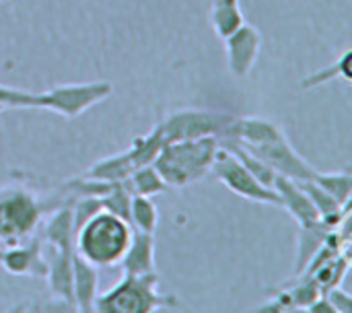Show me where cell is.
Instances as JSON below:
<instances>
[{
  "label": "cell",
  "mask_w": 352,
  "mask_h": 313,
  "mask_svg": "<svg viewBox=\"0 0 352 313\" xmlns=\"http://www.w3.org/2000/svg\"><path fill=\"white\" fill-rule=\"evenodd\" d=\"M217 151V136L163 142L153 165L167 188H186L210 173Z\"/></svg>",
  "instance_id": "obj_1"
},
{
  "label": "cell",
  "mask_w": 352,
  "mask_h": 313,
  "mask_svg": "<svg viewBox=\"0 0 352 313\" xmlns=\"http://www.w3.org/2000/svg\"><path fill=\"white\" fill-rule=\"evenodd\" d=\"M0 111H4V107H2V105H0Z\"/></svg>",
  "instance_id": "obj_28"
},
{
  "label": "cell",
  "mask_w": 352,
  "mask_h": 313,
  "mask_svg": "<svg viewBox=\"0 0 352 313\" xmlns=\"http://www.w3.org/2000/svg\"><path fill=\"white\" fill-rule=\"evenodd\" d=\"M72 254L74 250H58L52 248V256L47 260V283L50 291L56 299L62 303L74 307V297H72Z\"/></svg>",
  "instance_id": "obj_13"
},
{
  "label": "cell",
  "mask_w": 352,
  "mask_h": 313,
  "mask_svg": "<svg viewBox=\"0 0 352 313\" xmlns=\"http://www.w3.org/2000/svg\"><path fill=\"white\" fill-rule=\"evenodd\" d=\"M134 171V165L128 157V153H118V155H111V157H105L101 161H97L95 165H91L85 175L87 177H93V180H101V182H122L126 180L130 173Z\"/></svg>",
  "instance_id": "obj_20"
},
{
  "label": "cell",
  "mask_w": 352,
  "mask_h": 313,
  "mask_svg": "<svg viewBox=\"0 0 352 313\" xmlns=\"http://www.w3.org/2000/svg\"><path fill=\"white\" fill-rule=\"evenodd\" d=\"M210 173H214V177L227 186L233 194L254 200V202H262V204H272V206H283V200L278 196V192L274 188H266L264 184H260L248 169L245 165L227 149L219 142V151L212 163Z\"/></svg>",
  "instance_id": "obj_6"
},
{
  "label": "cell",
  "mask_w": 352,
  "mask_h": 313,
  "mask_svg": "<svg viewBox=\"0 0 352 313\" xmlns=\"http://www.w3.org/2000/svg\"><path fill=\"white\" fill-rule=\"evenodd\" d=\"M351 58L352 52L346 50L334 64H330L328 68L324 70H318L314 74H307L299 85L303 89H316L324 83H330V80H336V78H344V80H352V72H351Z\"/></svg>",
  "instance_id": "obj_24"
},
{
  "label": "cell",
  "mask_w": 352,
  "mask_h": 313,
  "mask_svg": "<svg viewBox=\"0 0 352 313\" xmlns=\"http://www.w3.org/2000/svg\"><path fill=\"white\" fill-rule=\"evenodd\" d=\"M43 239L58 250H74V225H72V206H62L45 223Z\"/></svg>",
  "instance_id": "obj_17"
},
{
  "label": "cell",
  "mask_w": 352,
  "mask_h": 313,
  "mask_svg": "<svg viewBox=\"0 0 352 313\" xmlns=\"http://www.w3.org/2000/svg\"><path fill=\"white\" fill-rule=\"evenodd\" d=\"M334 231L324 223L311 225V227H301L299 231V248H297V258H295V277H301L303 270L309 266L318 250L324 246L328 233Z\"/></svg>",
  "instance_id": "obj_16"
},
{
  "label": "cell",
  "mask_w": 352,
  "mask_h": 313,
  "mask_svg": "<svg viewBox=\"0 0 352 313\" xmlns=\"http://www.w3.org/2000/svg\"><path fill=\"white\" fill-rule=\"evenodd\" d=\"M122 186L130 192V196H155L163 194L167 190V184L155 169V165H144L134 169L126 180H122Z\"/></svg>",
  "instance_id": "obj_19"
},
{
  "label": "cell",
  "mask_w": 352,
  "mask_h": 313,
  "mask_svg": "<svg viewBox=\"0 0 352 313\" xmlns=\"http://www.w3.org/2000/svg\"><path fill=\"white\" fill-rule=\"evenodd\" d=\"M132 231L128 221L101 211L74 231V252L93 266H113L122 260Z\"/></svg>",
  "instance_id": "obj_2"
},
{
  "label": "cell",
  "mask_w": 352,
  "mask_h": 313,
  "mask_svg": "<svg viewBox=\"0 0 352 313\" xmlns=\"http://www.w3.org/2000/svg\"><path fill=\"white\" fill-rule=\"evenodd\" d=\"M235 116L221 114V111H208V109H182L167 116L159 128L165 142L173 140H192L202 136H217L225 138L227 130Z\"/></svg>",
  "instance_id": "obj_7"
},
{
  "label": "cell",
  "mask_w": 352,
  "mask_h": 313,
  "mask_svg": "<svg viewBox=\"0 0 352 313\" xmlns=\"http://www.w3.org/2000/svg\"><path fill=\"white\" fill-rule=\"evenodd\" d=\"M227 50V64L235 78H245L252 68L256 66V60L262 50V35L254 25L243 23L235 33L223 39Z\"/></svg>",
  "instance_id": "obj_9"
},
{
  "label": "cell",
  "mask_w": 352,
  "mask_h": 313,
  "mask_svg": "<svg viewBox=\"0 0 352 313\" xmlns=\"http://www.w3.org/2000/svg\"><path fill=\"white\" fill-rule=\"evenodd\" d=\"M210 23L221 39L235 33L245 23L239 0H214L210 8Z\"/></svg>",
  "instance_id": "obj_18"
},
{
  "label": "cell",
  "mask_w": 352,
  "mask_h": 313,
  "mask_svg": "<svg viewBox=\"0 0 352 313\" xmlns=\"http://www.w3.org/2000/svg\"><path fill=\"white\" fill-rule=\"evenodd\" d=\"M130 227L134 231L155 233L159 223V211L148 196H132L130 200Z\"/></svg>",
  "instance_id": "obj_23"
},
{
  "label": "cell",
  "mask_w": 352,
  "mask_h": 313,
  "mask_svg": "<svg viewBox=\"0 0 352 313\" xmlns=\"http://www.w3.org/2000/svg\"><path fill=\"white\" fill-rule=\"evenodd\" d=\"M173 297L159 293L157 272L124 274V279L107 293L97 295L95 312L99 313H153L173 305Z\"/></svg>",
  "instance_id": "obj_3"
},
{
  "label": "cell",
  "mask_w": 352,
  "mask_h": 313,
  "mask_svg": "<svg viewBox=\"0 0 352 313\" xmlns=\"http://www.w3.org/2000/svg\"><path fill=\"white\" fill-rule=\"evenodd\" d=\"M130 200H132V196H130V192L122 186V182H116L113 188L101 198L103 208H105L107 213H111V215L124 219V221L130 219Z\"/></svg>",
  "instance_id": "obj_25"
},
{
  "label": "cell",
  "mask_w": 352,
  "mask_h": 313,
  "mask_svg": "<svg viewBox=\"0 0 352 313\" xmlns=\"http://www.w3.org/2000/svg\"><path fill=\"white\" fill-rule=\"evenodd\" d=\"M0 252H2V250H0Z\"/></svg>",
  "instance_id": "obj_29"
},
{
  "label": "cell",
  "mask_w": 352,
  "mask_h": 313,
  "mask_svg": "<svg viewBox=\"0 0 352 313\" xmlns=\"http://www.w3.org/2000/svg\"><path fill=\"white\" fill-rule=\"evenodd\" d=\"M163 134H161V128L159 124L146 134V136H140V138H134V142L126 149L134 169L138 167H144V165H153L161 147H163Z\"/></svg>",
  "instance_id": "obj_21"
},
{
  "label": "cell",
  "mask_w": 352,
  "mask_h": 313,
  "mask_svg": "<svg viewBox=\"0 0 352 313\" xmlns=\"http://www.w3.org/2000/svg\"><path fill=\"white\" fill-rule=\"evenodd\" d=\"M283 134V130L266 120V118H258V116H243V118H235L227 130V136L225 138H231L243 147H250V144H264V142H270L274 138H278Z\"/></svg>",
  "instance_id": "obj_15"
},
{
  "label": "cell",
  "mask_w": 352,
  "mask_h": 313,
  "mask_svg": "<svg viewBox=\"0 0 352 313\" xmlns=\"http://www.w3.org/2000/svg\"><path fill=\"white\" fill-rule=\"evenodd\" d=\"M99 295V274L97 266L80 258L76 252L72 254V297L74 310L89 313L95 312V299Z\"/></svg>",
  "instance_id": "obj_11"
},
{
  "label": "cell",
  "mask_w": 352,
  "mask_h": 313,
  "mask_svg": "<svg viewBox=\"0 0 352 313\" xmlns=\"http://www.w3.org/2000/svg\"><path fill=\"white\" fill-rule=\"evenodd\" d=\"M111 93L113 87L105 80L58 85L45 93H37V109H50L64 118H78L89 107L107 99Z\"/></svg>",
  "instance_id": "obj_5"
},
{
  "label": "cell",
  "mask_w": 352,
  "mask_h": 313,
  "mask_svg": "<svg viewBox=\"0 0 352 313\" xmlns=\"http://www.w3.org/2000/svg\"><path fill=\"white\" fill-rule=\"evenodd\" d=\"M326 301L332 305L334 313H349L352 312V297L340 287H332L330 291L324 293Z\"/></svg>",
  "instance_id": "obj_27"
},
{
  "label": "cell",
  "mask_w": 352,
  "mask_h": 313,
  "mask_svg": "<svg viewBox=\"0 0 352 313\" xmlns=\"http://www.w3.org/2000/svg\"><path fill=\"white\" fill-rule=\"evenodd\" d=\"M274 190L278 192V196L283 200V206L299 221V227H311V225L322 223L318 208L314 206L309 196L303 192V188L295 180L276 175Z\"/></svg>",
  "instance_id": "obj_12"
},
{
  "label": "cell",
  "mask_w": 352,
  "mask_h": 313,
  "mask_svg": "<svg viewBox=\"0 0 352 313\" xmlns=\"http://www.w3.org/2000/svg\"><path fill=\"white\" fill-rule=\"evenodd\" d=\"M118 264L124 274L155 272V233L132 231L130 244Z\"/></svg>",
  "instance_id": "obj_14"
},
{
  "label": "cell",
  "mask_w": 352,
  "mask_h": 313,
  "mask_svg": "<svg viewBox=\"0 0 352 313\" xmlns=\"http://www.w3.org/2000/svg\"><path fill=\"white\" fill-rule=\"evenodd\" d=\"M311 182H316L324 192H328L338 204L346 206L352 200V175L351 171H334V173H320L316 171Z\"/></svg>",
  "instance_id": "obj_22"
},
{
  "label": "cell",
  "mask_w": 352,
  "mask_h": 313,
  "mask_svg": "<svg viewBox=\"0 0 352 313\" xmlns=\"http://www.w3.org/2000/svg\"><path fill=\"white\" fill-rule=\"evenodd\" d=\"M0 264L10 274H25V277L47 274V260L41 256L39 237H33L27 246L14 244L8 250L0 252Z\"/></svg>",
  "instance_id": "obj_10"
},
{
  "label": "cell",
  "mask_w": 352,
  "mask_h": 313,
  "mask_svg": "<svg viewBox=\"0 0 352 313\" xmlns=\"http://www.w3.org/2000/svg\"><path fill=\"white\" fill-rule=\"evenodd\" d=\"M0 105L4 109H37V93L0 85Z\"/></svg>",
  "instance_id": "obj_26"
},
{
  "label": "cell",
  "mask_w": 352,
  "mask_h": 313,
  "mask_svg": "<svg viewBox=\"0 0 352 313\" xmlns=\"http://www.w3.org/2000/svg\"><path fill=\"white\" fill-rule=\"evenodd\" d=\"M41 221V204L33 192L21 186L0 190V241L14 246L31 237Z\"/></svg>",
  "instance_id": "obj_4"
},
{
  "label": "cell",
  "mask_w": 352,
  "mask_h": 313,
  "mask_svg": "<svg viewBox=\"0 0 352 313\" xmlns=\"http://www.w3.org/2000/svg\"><path fill=\"white\" fill-rule=\"evenodd\" d=\"M243 149L250 151L260 161H264L276 175H283V177H289V180H295V182H305V180H311L314 173H316V169L293 149V144L289 142L285 132L278 138L270 140V142L250 144V147H243Z\"/></svg>",
  "instance_id": "obj_8"
}]
</instances>
